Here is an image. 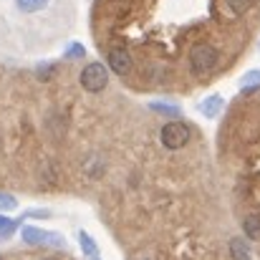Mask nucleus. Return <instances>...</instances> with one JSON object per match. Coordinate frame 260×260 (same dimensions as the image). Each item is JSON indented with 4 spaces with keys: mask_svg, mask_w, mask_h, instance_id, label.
<instances>
[{
    "mask_svg": "<svg viewBox=\"0 0 260 260\" xmlns=\"http://www.w3.org/2000/svg\"><path fill=\"white\" fill-rule=\"evenodd\" d=\"M5 225H8V220H5V217H0V228H5Z\"/></svg>",
    "mask_w": 260,
    "mask_h": 260,
    "instance_id": "obj_10",
    "label": "nucleus"
},
{
    "mask_svg": "<svg viewBox=\"0 0 260 260\" xmlns=\"http://www.w3.org/2000/svg\"><path fill=\"white\" fill-rule=\"evenodd\" d=\"M230 255L235 260H250V250H248V245L243 240H233L230 243Z\"/></svg>",
    "mask_w": 260,
    "mask_h": 260,
    "instance_id": "obj_6",
    "label": "nucleus"
},
{
    "mask_svg": "<svg viewBox=\"0 0 260 260\" xmlns=\"http://www.w3.org/2000/svg\"><path fill=\"white\" fill-rule=\"evenodd\" d=\"M106 84H109L106 66H101V63H88L86 69L81 71V86L86 88V91H101Z\"/></svg>",
    "mask_w": 260,
    "mask_h": 260,
    "instance_id": "obj_3",
    "label": "nucleus"
},
{
    "mask_svg": "<svg viewBox=\"0 0 260 260\" xmlns=\"http://www.w3.org/2000/svg\"><path fill=\"white\" fill-rule=\"evenodd\" d=\"M43 260H51V258H43Z\"/></svg>",
    "mask_w": 260,
    "mask_h": 260,
    "instance_id": "obj_11",
    "label": "nucleus"
},
{
    "mask_svg": "<svg viewBox=\"0 0 260 260\" xmlns=\"http://www.w3.org/2000/svg\"><path fill=\"white\" fill-rule=\"evenodd\" d=\"M23 240L30 243V245H36V243H46V240L61 245V238H58V235H46V233H41L38 228H23Z\"/></svg>",
    "mask_w": 260,
    "mask_h": 260,
    "instance_id": "obj_4",
    "label": "nucleus"
},
{
    "mask_svg": "<svg viewBox=\"0 0 260 260\" xmlns=\"http://www.w3.org/2000/svg\"><path fill=\"white\" fill-rule=\"evenodd\" d=\"M159 139H162V144L167 149H182L189 142V126L182 124V121H170V124L162 126Z\"/></svg>",
    "mask_w": 260,
    "mask_h": 260,
    "instance_id": "obj_2",
    "label": "nucleus"
},
{
    "mask_svg": "<svg viewBox=\"0 0 260 260\" xmlns=\"http://www.w3.org/2000/svg\"><path fill=\"white\" fill-rule=\"evenodd\" d=\"M13 207H15V197L0 192V210H13Z\"/></svg>",
    "mask_w": 260,
    "mask_h": 260,
    "instance_id": "obj_9",
    "label": "nucleus"
},
{
    "mask_svg": "<svg viewBox=\"0 0 260 260\" xmlns=\"http://www.w3.org/2000/svg\"><path fill=\"white\" fill-rule=\"evenodd\" d=\"M79 240H81V248L86 250L88 255H96V245L91 243V238H88L86 233H81V235H79Z\"/></svg>",
    "mask_w": 260,
    "mask_h": 260,
    "instance_id": "obj_8",
    "label": "nucleus"
},
{
    "mask_svg": "<svg viewBox=\"0 0 260 260\" xmlns=\"http://www.w3.org/2000/svg\"><path fill=\"white\" fill-rule=\"evenodd\" d=\"M243 230L250 240H260V215H248L243 222Z\"/></svg>",
    "mask_w": 260,
    "mask_h": 260,
    "instance_id": "obj_5",
    "label": "nucleus"
},
{
    "mask_svg": "<svg viewBox=\"0 0 260 260\" xmlns=\"http://www.w3.org/2000/svg\"><path fill=\"white\" fill-rule=\"evenodd\" d=\"M18 3V10H23V13H36V10H41L48 0H15Z\"/></svg>",
    "mask_w": 260,
    "mask_h": 260,
    "instance_id": "obj_7",
    "label": "nucleus"
},
{
    "mask_svg": "<svg viewBox=\"0 0 260 260\" xmlns=\"http://www.w3.org/2000/svg\"><path fill=\"white\" fill-rule=\"evenodd\" d=\"M260 30V0H99L93 36L101 51L132 61L134 88L207 84L248 51Z\"/></svg>",
    "mask_w": 260,
    "mask_h": 260,
    "instance_id": "obj_1",
    "label": "nucleus"
}]
</instances>
